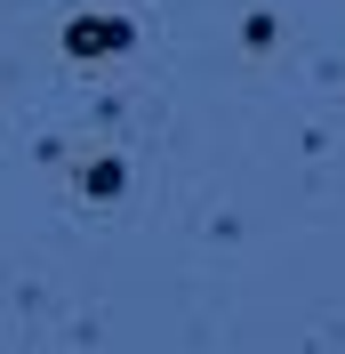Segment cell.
Here are the masks:
<instances>
[{
  "instance_id": "1",
  "label": "cell",
  "mask_w": 345,
  "mask_h": 354,
  "mask_svg": "<svg viewBox=\"0 0 345 354\" xmlns=\"http://www.w3.org/2000/svg\"><path fill=\"white\" fill-rule=\"evenodd\" d=\"M65 48L72 57H112V48H129V24L121 17H81V24H65Z\"/></svg>"
}]
</instances>
